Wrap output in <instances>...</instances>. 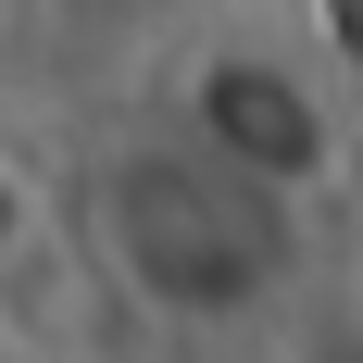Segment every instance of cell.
<instances>
[{"instance_id":"1","label":"cell","mask_w":363,"mask_h":363,"mask_svg":"<svg viewBox=\"0 0 363 363\" xmlns=\"http://www.w3.org/2000/svg\"><path fill=\"white\" fill-rule=\"evenodd\" d=\"M88 251L138 313L163 326H251L301 276L289 201L225 176L201 138H138L88 176Z\"/></svg>"},{"instance_id":"2","label":"cell","mask_w":363,"mask_h":363,"mask_svg":"<svg viewBox=\"0 0 363 363\" xmlns=\"http://www.w3.org/2000/svg\"><path fill=\"white\" fill-rule=\"evenodd\" d=\"M176 138H201L225 163V176H251V188H276V201H301V188L338 163V113H326V88L301 63H276V50H213V63L188 75V125Z\"/></svg>"}]
</instances>
